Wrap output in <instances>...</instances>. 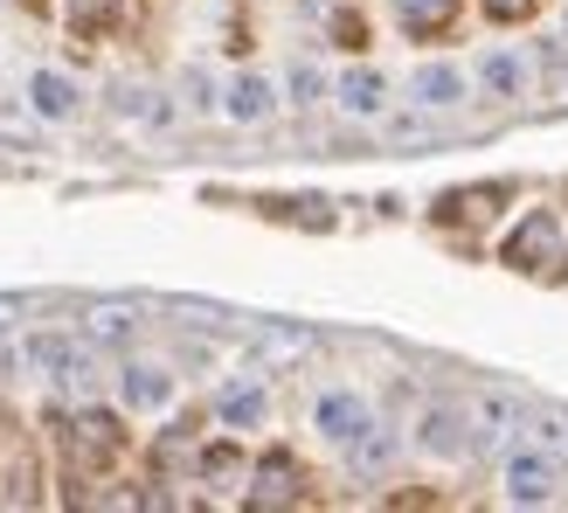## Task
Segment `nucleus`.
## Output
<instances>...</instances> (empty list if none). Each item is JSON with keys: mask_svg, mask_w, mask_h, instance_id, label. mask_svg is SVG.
Listing matches in <instances>:
<instances>
[{"mask_svg": "<svg viewBox=\"0 0 568 513\" xmlns=\"http://www.w3.org/2000/svg\"><path fill=\"white\" fill-rule=\"evenodd\" d=\"M339 104H347V111H367V119H375V111L388 104V98H382V77H375V70H354L347 83H339Z\"/></svg>", "mask_w": 568, "mask_h": 513, "instance_id": "6", "label": "nucleus"}, {"mask_svg": "<svg viewBox=\"0 0 568 513\" xmlns=\"http://www.w3.org/2000/svg\"><path fill=\"white\" fill-rule=\"evenodd\" d=\"M423 444H430V451H465L458 416H450V410H430V416H423Z\"/></svg>", "mask_w": 568, "mask_h": 513, "instance_id": "8", "label": "nucleus"}, {"mask_svg": "<svg viewBox=\"0 0 568 513\" xmlns=\"http://www.w3.org/2000/svg\"><path fill=\"white\" fill-rule=\"evenodd\" d=\"M132 326H139V320H132L125 305H98V312H91V340H125Z\"/></svg>", "mask_w": 568, "mask_h": 513, "instance_id": "10", "label": "nucleus"}, {"mask_svg": "<svg viewBox=\"0 0 568 513\" xmlns=\"http://www.w3.org/2000/svg\"><path fill=\"white\" fill-rule=\"evenodd\" d=\"M534 423H541V444L555 459H568V416H534Z\"/></svg>", "mask_w": 568, "mask_h": 513, "instance_id": "13", "label": "nucleus"}, {"mask_svg": "<svg viewBox=\"0 0 568 513\" xmlns=\"http://www.w3.org/2000/svg\"><path fill=\"white\" fill-rule=\"evenodd\" d=\"M534 8H541V0H486L493 21H520V14H534Z\"/></svg>", "mask_w": 568, "mask_h": 513, "instance_id": "14", "label": "nucleus"}, {"mask_svg": "<svg viewBox=\"0 0 568 513\" xmlns=\"http://www.w3.org/2000/svg\"><path fill=\"white\" fill-rule=\"evenodd\" d=\"M222 416H230V423H257L264 416V395L257 389H230V395H222Z\"/></svg>", "mask_w": 568, "mask_h": 513, "instance_id": "12", "label": "nucleus"}, {"mask_svg": "<svg viewBox=\"0 0 568 513\" xmlns=\"http://www.w3.org/2000/svg\"><path fill=\"white\" fill-rule=\"evenodd\" d=\"M230 119H243V125L271 119V83H264V77H236V83H230Z\"/></svg>", "mask_w": 568, "mask_h": 513, "instance_id": "4", "label": "nucleus"}, {"mask_svg": "<svg viewBox=\"0 0 568 513\" xmlns=\"http://www.w3.org/2000/svg\"><path fill=\"white\" fill-rule=\"evenodd\" d=\"M166 395H174V382H166L160 368H125V403L132 410H160Z\"/></svg>", "mask_w": 568, "mask_h": 513, "instance_id": "5", "label": "nucleus"}, {"mask_svg": "<svg viewBox=\"0 0 568 513\" xmlns=\"http://www.w3.org/2000/svg\"><path fill=\"white\" fill-rule=\"evenodd\" d=\"M416 98H423V104H458V98H465V77L444 70V63H430V70L416 77Z\"/></svg>", "mask_w": 568, "mask_h": 513, "instance_id": "7", "label": "nucleus"}, {"mask_svg": "<svg viewBox=\"0 0 568 513\" xmlns=\"http://www.w3.org/2000/svg\"><path fill=\"white\" fill-rule=\"evenodd\" d=\"M395 14H403L409 36H437V28H450V14H458V0H395Z\"/></svg>", "mask_w": 568, "mask_h": 513, "instance_id": "3", "label": "nucleus"}, {"mask_svg": "<svg viewBox=\"0 0 568 513\" xmlns=\"http://www.w3.org/2000/svg\"><path fill=\"white\" fill-rule=\"evenodd\" d=\"M36 104H42V119H70V83L63 77H36Z\"/></svg>", "mask_w": 568, "mask_h": 513, "instance_id": "9", "label": "nucleus"}, {"mask_svg": "<svg viewBox=\"0 0 568 513\" xmlns=\"http://www.w3.org/2000/svg\"><path fill=\"white\" fill-rule=\"evenodd\" d=\"M555 472H561L555 451H514V465H506V500L514 506H548L555 500Z\"/></svg>", "mask_w": 568, "mask_h": 513, "instance_id": "1", "label": "nucleus"}, {"mask_svg": "<svg viewBox=\"0 0 568 513\" xmlns=\"http://www.w3.org/2000/svg\"><path fill=\"white\" fill-rule=\"evenodd\" d=\"M478 83H493V91H520V63H514V56H486V63H478Z\"/></svg>", "mask_w": 568, "mask_h": 513, "instance_id": "11", "label": "nucleus"}, {"mask_svg": "<svg viewBox=\"0 0 568 513\" xmlns=\"http://www.w3.org/2000/svg\"><path fill=\"white\" fill-rule=\"evenodd\" d=\"M320 431L339 437V444H354L361 431H375V423H367V410L354 403V395H326V403H320Z\"/></svg>", "mask_w": 568, "mask_h": 513, "instance_id": "2", "label": "nucleus"}]
</instances>
